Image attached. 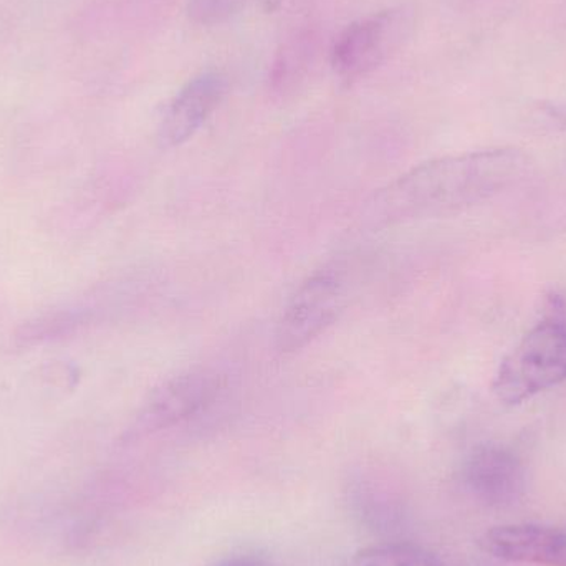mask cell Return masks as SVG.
<instances>
[{
  "label": "cell",
  "mask_w": 566,
  "mask_h": 566,
  "mask_svg": "<svg viewBox=\"0 0 566 566\" xmlns=\"http://www.w3.org/2000/svg\"><path fill=\"white\" fill-rule=\"evenodd\" d=\"M527 168V156L514 148L444 156L415 166L376 192L369 221L392 226L462 211L494 198Z\"/></svg>",
  "instance_id": "6da1fadb"
},
{
  "label": "cell",
  "mask_w": 566,
  "mask_h": 566,
  "mask_svg": "<svg viewBox=\"0 0 566 566\" xmlns=\"http://www.w3.org/2000/svg\"><path fill=\"white\" fill-rule=\"evenodd\" d=\"M566 381V323L544 322L527 333L499 366L492 391L517 406Z\"/></svg>",
  "instance_id": "7a4b0ae2"
},
{
  "label": "cell",
  "mask_w": 566,
  "mask_h": 566,
  "mask_svg": "<svg viewBox=\"0 0 566 566\" xmlns=\"http://www.w3.org/2000/svg\"><path fill=\"white\" fill-rule=\"evenodd\" d=\"M412 23L411 7L399 6L346 27L333 43L332 66L336 75L352 83L375 72L406 42Z\"/></svg>",
  "instance_id": "3957f363"
},
{
  "label": "cell",
  "mask_w": 566,
  "mask_h": 566,
  "mask_svg": "<svg viewBox=\"0 0 566 566\" xmlns=\"http://www.w3.org/2000/svg\"><path fill=\"white\" fill-rule=\"evenodd\" d=\"M345 286L333 271L306 279L293 293L277 326V346L282 353H295L322 336L342 313Z\"/></svg>",
  "instance_id": "277c9868"
},
{
  "label": "cell",
  "mask_w": 566,
  "mask_h": 566,
  "mask_svg": "<svg viewBox=\"0 0 566 566\" xmlns=\"http://www.w3.org/2000/svg\"><path fill=\"white\" fill-rule=\"evenodd\" d=\"M221 388V376L211 369L195 368L172 376L151 392L129 432L143 436L181 424L206 411Z\"/></svg>",
  "instance_id": "5b68a950"
},
{
  "label": "cell",
  "mask_w": 566,
  "mask_h": 566,
  "mask_svg": "<svg viewBox=\"0 0 566 566\" xmlns=\"http://www.w3.org/2000/svg\"><path fill=\"white\" fill-rule=\"evenodd\" d=\"M464 482L475 499L489 507H511L525 494V469L518 455L505 446H478L465 459Z\"/></svg>",
  "instance_id": "8992f818"
},
{
  "label": "cell",
  "mask_w": 566,
  "mask_h": 566,
  "mask_svg": "<svg viewBox=\"0 0 566 566\" xmlns=\"http://www.w3.org/2000/svg\"><path fill=\"white\" fill-rule=\"evenodd\" d=\"M228 86V78L218 70H206L189 80L165 109L159 123V143L165 148L188 143L219 108Z\"/></svg>",
  "instance_id": "52a82bcc"
},
{
  "label": "cell",
  "mask_w": 566,
  "mask_h": 566,
  "mask_svg": "<svg viewBox=\"0 0 566 566\" xmlns=\"http://www.w3.org/2000/svg\"><path fill=\"white\" fill-rule=\"evenodd\" d=\"M482 551L512 564L566 566V532L544 525H499L482 535Z\"/></svg>",
  "instance_id": "ba28073f"
},
{
  "label": "cell",
  "mask_w": 566,
  "mask_h": 566,
  "mask_svg": "<svg viewBox=\"0 0 566 566\" xmlns=\"http://www.w3.org/2000/svg\"><path fill=\"white\" fill-rule=\"evenodd\" d=\"M86 322H88V313L85 310H56L23 323L17 332L15 339L20 345L27 346L53 342V339L72 335Z\"/></svg>",
  "instance_id": "9c48e42d"
},
{
  "label": "cell",
  "mask_w": 566,
  "mask_h": 566,
  "mask_svg": "<svg viewBox=\"0 0 566 566\" xmlns=\"http://www.w3.org/2000/svg\"><path fill=\"white\" fill-rule=\"evenodd\" d=\"M345 566H444L436 555L411 544H385L361 548Z\"/></svg>",
  "instance_id": "30bf717a"
},
{
  "label": "cell",
  "mask_w": 566,
  "mask_h": 566,
  "mask_svg": "<svg viewBox=\"0 0 566 566\" xmlns=\"http://www.w3.org/2000/svg\"><path fill=\"white\" fill-rule=\"evenodd\" d=\"M244 0H189L188 13L192 22L212 27L228 22Z\"/></svg>",
  "instance_id": "8fae6325"
},
{
  "label": "cell",
  "mask_w": 566,
  "mask_h": 566,
  "mask_svg": "<svg viewBox=\"0 0 566 566\" xmlns=\"http://www.w3.org/2000/svg\"><path fill=\"white\" fill-rule=\"evenodd\" d=\"M218 566H271L268 562L261 560V558L255 557H241V558H232V560L224 562V564H219Z\"/></svg>",
  "instance_id": "7c38bea8"
},
{
  "label": "cell",
  "mask_w": 566,
  "mask_h": 566,
  "mask_svg": "<svg viewBox=\"0 0 566 566\" xmlns=\"http://www.w3.org/2000/svg\"><path fill=\"white\" fill-rule=\"evenodd\" d=\"M283 2H285V0H255V3L268 13L275 12Z\"/></svg>",
  "instance_id": "4fadbf2b"
}]
</instances>
